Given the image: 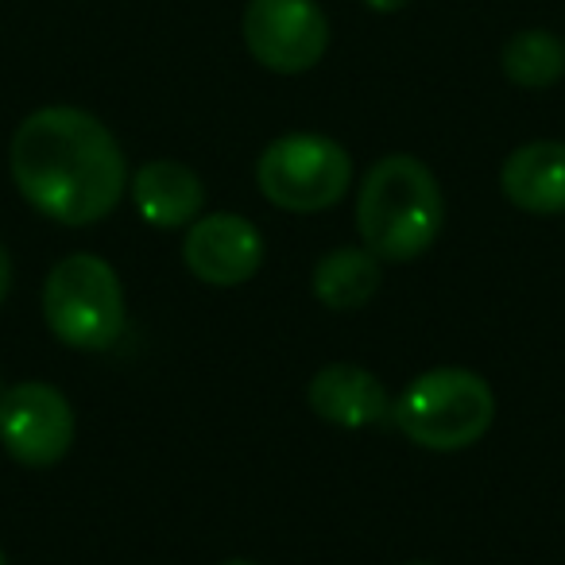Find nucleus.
Instances as JSON below:
<instances>
[{
    "label": "nucleus",
    "mask_w": 565,
    "mask_h": 565,
    "mask_svg": "<svg viewBox=\"0 0 565 565\" xmlns=\"http://www.w3.org/2000/svg\"><path fill=\"white\" fill-rule=\"evenodd\" d=\"M9 167L24 202L63 225L109 217L128 190V163L117 136L94 113L74 105H47L20 120Z\"/></svg>",
    "instance_id": "obj_1"
},
{
    "label": "nucleus",
    "mask_w": 565,
    "mask_h": 565,
    "mask_svg": "<svg viewBox=\"0 0 565 565\" xmlns=\"http://www.w3.org/2000/svg\"><path fill=\"white\" fill-rule=\"evenodd\" d=\"M441 186L415 156H384L361 182L356 228L364 248L387 264H411L441 233Z\"/></svg>",
    "instance_id": "obj_2"
},
{
    "label": "nucleus",
    "mask_w": 565,
    "mask_h": 565,
    "mask_svg": "<svg viewBox=\"0 0 565 565\" xmlns=\"http://www.w3.org/2000/svg\"><path fill=\"white\" fill-rule=\"evenodd\" d=\"M43 318L63 345L78 353H105L125 338L128 326L120 275L94 252L58 259L43 282Z\"/></svg>",
    "instance_id": "obj_3"
},
{
    "label": "nucleus",
    "mask_w": 565,
    "mask_h": 565,
    "mask_svg": "<svg viewBox=\"0 0 565 565\" xmlns=\"http://www.w3.org/2000/svg\"><path fill=\"white\" fill-rule=\"evenodd\" d=\"M392 418L415 446L457 454L477 446L495 418V395L469 369H430L395 399Z\"/></svg>",
    "instance_id": "obj_4"
},
{
    "label": "nucleus",
    "mask_w": 565,
    "mask_h": 565,
    "mask_svg": "<svg viewBox=\"0 0 565 565\" xmlns=\"http://www.w3.org/2000/svg\"><path fill=\"white\" fill-rule=\"evenodd\" d=\"M259 194L287 213H322L345 198L353 159L322 132H287L264 148L256 163Z\"/></svg>",
    "instance_id": "obj_5"
},
{
    "label": "nucleus",
    "mask_w": 565,
    "mask_h": 565,
    "mask_svg": "<svg viewBox=\"0 0 565 565\" xmlns=\"http://www.w3.org/2000/svg\"><path fill=\"white\" fill-rule=\"evenodd\" d=\"M241 40L264 71L307 74L330 51V20L318 0H248Z\"/></svg>",
    "instance_id": "obj_6"
},
{
    "label": "nucleus",
    "mask_w": 565,
    "mask_h": 565,
    "mask_svg": "<svg viewBox=\"0 0 565 565\" xmlns=\"http://www.w3.org/2000/svg\"><path fill=\"white\" fill-rule=\"evenodd\" d=\"M0 446L32 469L63 461L74 446V407L66 395L40 380L12 384L0 395Z\"/></svg>",
    "instance_id": "obj_7"
},
{
    "label": "nucleus",
    "mask_w": 565,
    "mask_h": 565,
    "mask_svg": "<svg viewBox=\"0 0 565 565\" xmlns=\"http://www.w3.org/2000/svg\"><path fill=\"white\" fill-rule=\"evenodd\" d=\"M182 259L210 287H241L264 264V236L241 213H213L190 225Z\"/></svg>",
    "instance_id": "obj_8"
},
{
    "label": "nucleus",
    "mask_w": 565,
    "mask_h": 565,
    "mask_svg": "<svg viewBox=\"0 0 565 565\" xmlns=\"http://www.w3.org/2000/svg\"><path fill=\"white\" fill-rule=\"evenodd\" d=\"M307 399L318 418L345 426V430H361V426L392 418V399H387L384 384L361 364H326L310 380Z\"/></svg>",
    "instance_id": "obj_9"
},
{
    "label": "nucleus",
    "mask_w": 565,
    "mask_h": 565,
    "mask_svg": "<svg viewBox=\"0 0 565 565\" xmlns=\"http://www.w3.org/2000/svg\"><path fill=\"white\" fill-rule=\"evenodd\" d=\"M500 190L523 213H565V143L531 140L515 148L500 167Z\"/></svg>",
    "instance_id": "obj_10"
},
{
    "label": "nucleus",
    "mask_w": 565,
    "mask_h": 565,
    "mask_svg": "<svg viewBox=\"0 0 565 565\" xmlns=\"http://www.w3.org/2000/svg\"><path fill=\"white\" fill-rule=\"evenodd\" d=\"M132 205L156 228H186L205 205V186L186 163L151 159L132 174Z\"/></svg>",
    "instance_id": "obj_11"
},
{
    "label": "nucleus",
    "mask_w": 565,
    "mask_h": 565,
    "mask_svg": "<svg viewBox=\"0 0 565 565\" xmlns=\"http://www.w3.org/2000/svg\"><path fill=\"white\" fill-rule=\"evenodd\" d=\"M315 299L330 310H361L380 291V259L369 248H333L315 267Z\"/></svg>",
    "instance_id": "obj_12"
},
{
    "label": "nucleus",
    "mask_w": 565,
    "mask_h": 565,
    "mask_svg": "<svg viewBox=\"0 0 565 565\" xmlns=\"http://www.w3.org/2000/svg\"><path fill=\"white\" fill-rule=\"evenodd\" d=\"M500 71L519 89H550L565 78V40L546 28H523L500 51Z\"/></svg>",
    "instance_id": "obj_13"
},
{
    "label": "nucleus",
    "mask_w": 565,
    "mask_h": 565,
    "mask_svg": "<svg viewBox=\"0 0 565 565\" xmlns=\"http://www.w3.org/2000/svg\"><path fill=\"white\" fill-rule=\"evenodd\" d=\"M9 291H12V259H9V248L0 244V307H4Z\"/></svg>",
    "instance_id": "obj_14"
},
{
    "label": "nucleus",
    "mask_w": 565,
    "mask_h": 565,
    "mask_svg": "<svg viewBox=\"0 0 565 565\" xmlns=\"http://www.w3.org/2000/svg\"><path fill=\"white\" fill-rule=\"evenodd\" d=\"M361 4H364L369 12H380V17H392V12L407 9L411 0H361Z\"/></svg>",
    "instance_id": "obj_15"
},
{
    "label": "nucleus",
    "mask_w": 565,
    "mask_h": 565,
    "mask_svg": "<svg viewBox=\"0 0 565 565\" xmlns=\"http://www.w3.org/2000/svg\"><path fill=\"white\" fill-rule=\"evenodd\" d=\"M225 565H256V562H225Z\"/></svg>",
    "instance_id": "obj_16"
},
{
    "label": "nucleus",
    "mask_w": 565,
    "mask_h": 565,
    "mask_svg": "<svg viewBox=\"0 0 565 565\" xmlns=\"http://www.w3.org/2000/svg\"><path fill=\"white\" fill-rule=\"evenodd\" d=\"M0 565H9V562H4V550H0Z\"/></svg>",
    "instance_id": "obj_17"
},
{
    "label": "nucleus",
    "mask_w": 565,
    "mask_h": 565,
    "mask_svg": "<svg viewBox=\"0 0 565 565\" xmlns=\"http://www.w3.org/2000/svg\"><path fill=\"white\" fill-rule=\"evenodd\" d=\"M407 565H430V562H407Z\"/></svg>",
    "instance_id": "obj_18"
}]
</instances>
